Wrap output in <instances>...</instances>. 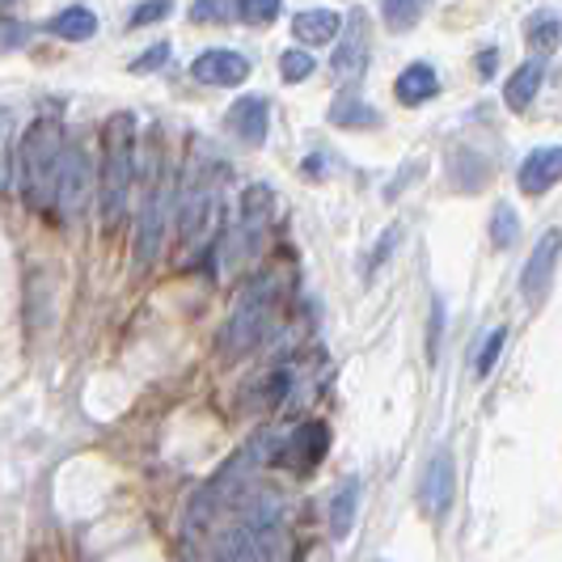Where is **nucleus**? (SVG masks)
<instances>
[{"label": "nucleus", "instance_id": "10", "mask_svg": "<svg viewBox=\"0 0 562 562\" xmlns=\"http://www.w3.org/2000/svg\"><path fill=\"white\" fill-rule=\"evenodd\" d=\"M457 499V465H452L449 452H436L427 465H423L419 479V507L431 520H445Z\"/></svg>", "mask_w": 562, "mask_h": 562}, {"label": "nucleus", "instance_id": "20", "mask_svg": "<svg viewBox=\"0 0 562 562\" xmlns=\"http://www.w3.org/2000/svg\"><path fill=\"white\" fill-rule=\"evenodd\" d=\"M330 123L347 127V132H364V127H381V114L372 111L364 98H356V93H338L335 102H330Z\"/></svg>", "mask_w": 562, "mask_h": 562}, {"label": "nucleus", "instance_id": "9", "mask_svg": "<svg viewBox=\"0 0 562 562\" xmlns=\"http://www.w3.org/2000/svg\"><path fill=\"white\" fill-rule=\"evenodd\" d=\"M89 182H93V169L85 157L81 144H68L64 148V166H59V187H56V212L59 221H77L89 203Z\"/></svg>", "mask_w": 562, "mask_h": 562}, {"label": "nucleus", "instance_id": "5", "mask_svg": "<svg viewBox=\"0 0 562 562\" xmlns=\"http://www.w3.org/2000/svg\"><path fill=\"white\" fill-rule=\"evenodd\" d=\"M169 216H173V169L166 161V144L161 136L148 140V153H144V195H140V225H136V276H144L153 262H157V250L166 241Z\"/></svg>", "mask_w": 562, "mask_h": 562}, {"label": "nucleus", "instance_id": "33", "mask_svg": "<svg viewBox=\"0 0 562 562\" xmlns=\"http://www.w3.org/2000/svg\"><path fill=\"white\" fill-rule=\"evenodd\" d=\"M495 59H499V56H495V47H491V52H482V56H479V77H482V81H486V77L495 72Z\"/></svg>", "mask_w": 562, "mask_h": 562}, {"label": "nucleus", "instance_id": "17", "mask_svg": "<svg viewBox=\"0 0 562 562\" xmlns=\"http://www.w3.org/2000/svg\"><path fill=\"white\" fill-rule=\"evenodd\" d=\"M292 34L301 43H310V47H322V43H335L342 34V18L335 9H305V13L292 18Z\"/></svg>", "mask_w": 562, "mask_h": 562}, {"label": "nucleus", "instance_id": "4", "mask_svg": "<svg viewBox=\"0 0 562 562\" xmlns=\"http://www.w3.org/2000/svg\"><path fill=\"white\" fill-rule=\"evenodd\" d=\"M283 310V276L280 271H258L246 292L237 296V305L228 313L225 335H221V351L228 360H241L250 356L262 338L271 335V326L280 322Z\"/></svg>", "mask_w": 562, "mask_h": 562}, {"label": "nucleus", "instance_id": "27", "mask_svg": "<svg viewBox=\"0 0 562 562\" xmlns=\"http://www.w3.org/2000/svg\"><path fill=\"white\" fill-rule=\"evenodd\" d=\"M169 13H173V4L169 0H144L132 9V18H127V26L140 30V26H153V22H166Z\"/></svg>", "mask_w": 562, "mask_h": 562}, {"label": "nucleus", "instance_id": "22", "mask_svg": "<svg viewBox=\"0 0 562 562\" xmlns=\"http://www.w3.org/2000/svg\"><path fill=\"white\" fill-rule=\"evenodd\" d=\"M525 34H529V43H533L541 56H550V52H559L562 43V18L559 13H533Z\"/></svg>", "mask_w": 562, "mask_h": 562}, {"label": "nucleus", "instance_id": "25", "mask_svg": "<svg viewBox=\"0 0 562 562\" xmlns=\"http://www.w3.org/2000/svg\"><path fill=\"white\" fill-rule=\"evenodd\" d=\"M516 228H520V221H516L512 203H495V216H491V246H495V250H507V246L516 241Z\"/></svg>", "mask_w": 562, "mask_h": 562}, {"label": "nucleus", "instance_id": "32", "mask_svg": "<svg viewBox=\"0 0 562 562\" xmlns=\"http://www.w3.org/2000/svg\"><path fill=\"white\" fill-rule=\"evenodd\" d=\"M30 43V26L22 22H0V47H26Z\"/></svg>", "mask_w": 562, "mask_h": 562}, {"label": "nucleus", "instance_id": "24", "mask_svg": "<svg viewBox=\"0 0 562 562\" xmlns=\"http://www.w3.org/2000/svg\"><path fill=\"white\" fill-rule=\"evenodd\" d=\"M423 0H381V18L394 34H406V30L419 22Z\"/></svg>", "mask_w": 562, "mask_h": 562}, {"label": "nucleus", "instance_id": "23", "mask_svg": "<svg viewBox=\"0 0 562 562\" xmlns=\"http://www.w3.org/2000/svg\"><path fill=\"white\" fill-rule=\"evenodd\" d=\"M246 18V0H195L191 22H237Z\"/></svg>", "mask_w": 562, "mask_h": 562}, {"label": "nucleus", "instance_id": "34", "mask_svg": "<svg viewBox=\"0 0 562 562\" xmlns=\"http://www.w3.org/2000/svg\"><path fill=\"white\" fill-rule=\"evenodd\" d=\"M4 132H9V114H0V187H4Z\"/></svg>", "mask_w": 562, "mask_h": 562}, {"label": "nucleus", "instance_id": "3", "mask_svg": "<svg viewBox=\"0 0 562 562\" xmlns=\"http://www.w3.org/2000/svg\"><path fill=\"white\" fill-rule=\"evenodd\" d=\"M64 127L56 114L34 119L22 136L18 148V191L26 199V207L43 212L56 207V187H59V166H64Z\"/></svg>", "mask_w": 562, "mask_h": 562}, {"label": "nucleus", "instance_id": "29", "mask_svg": "<svg viewBox=\"0 0 562 562\" xmlns=\"http://www.w3.org/2000/svg\"><path fill=\"white\" fill-rule=\"evenodd\" d=\"M280 4L283 0H246V22H254V26L276 22L280 18Z\"/></svg>", "mask_w": 562, "mask_h": 562}, {"label": "nucleus", "instance_id": "21", "mask_svg": "<svg viewBox=\"0 0 562 562\" xmlns=\"http://www.w3.org/2000/svg\"><path fill=\"white\" fill-rule=\"evenodd\" d=\"M356 507H360V479H347L335 491V499H330V537L342 541V537L351 533V525H356Z\"/></svg>", "mask_w": 562, "mask_h": 562}, {"label": "nucleus", "instance_id": "2", "mask_svg": "<svg viewBox=\"0 0 562 562\" xmlns=\"http://www.w3.org/2000/svg\"><path fill=\"white\" fill-rule=\"evenodd\" d=\"M136 182V114L119 111L102 127V173H98V212L102 233H114L127 216V199Z\"/></svg>", "mask_w": 562, "mask_h": 562}, {"label": "nucleus", "instance_id": "28", "mask_svg": "<svg viewBox=\"0 0 562 562\" xmlns=\"http://www.w3.org/2000/svg\"><path fill=\"white\" fill-rule=\"evenodd\" d=\"M504 342H507L504 326H495V330L486 335V342H482V351H479V376H486L491 368L499 364V351H504Z\"/></svg>", "mask_w": 562, "mask_h": 562}, {"label": "nucleus", "instance_id": "6", "mask_svg": "<svg viewBox=\"0 0 562 562\" xmlns=\"http://www.w3.org/2000/svg\"><path fill=\"white\" fill-rule=\"evenodd\" d=\"M221 182H225V166L216 157H207L199 148L187 166V178H182V195L173 203V221H178V241L182 246H199L207 233H212V221L221 212Z\"/></svg>", "mask_w": 562, "mask_h": 562}, {"label": "nucleus", "instance_id": "26", "mask_svg": "<svg viewBox=\"0 0 562 562\" xmlns=\"http://www.w3.org/2000/svg\"><path fill=\"white\" fill-rule=\"evenodd\" d=\"M313 68H317V64H313L310 52H283V56H280V77H283V81H288V85L310 81V77H313Z\"/></svg>", "mask_w": 562, "mask_h": 562}, {"label": "nucleus", "instance_id": "14", "mask_svg": "<svg viewBox=\"0 0 562 562\" xmlns=\"http://www.w3.org/2000/svg\"><path fill=\"white\" fill-rule=\"evenodd\" d=\"M554 182H562V144H550V148H533L525 157V166L516 173V187L525 195H546Z\"/></svg>", "mask_w": 562, "mask_h": 562}, {"label": "nucleus", "instance_id": "18", "mask_svg": "<svg viewBox=\"0 0 562 562\" xmlns=\"http://www.w3.org/2000/svg\"><path fill=\"white\" fill-rule=\"evenodd\" d=\"M541 81H546V64H541V59H525V64L512 72V81L504 85L507 111H525V106H529V102L537 98Z\"/></svg>", "mask_w": 562, "mask_h": 562}, {"label": "nucleus", "instance_id": "1", "mask_svg": "<svg viewBox=\"0 0 562 562\" xmlns=\"http://www.w3.org/2000/svg\"><path fill=\"white\" fill-rule=\"evenodd\" d=\"M271 449H276V436L271 431H258L250 445H241L212 479L199 486L191 507H187V525H182L187 546H195L199 537H207V529L225 516L228 507H237V499L258 482V470L271 461Z\"/></svg>", "mask_w": 562, "mask_h": 562}, {"label": "nucleus", "instance_id": "35", "mask_svg": "<svg viewBox=\"0 0 562 562\" xmlns=\"http://www.w3.org/2000/svg\"><path fill=\"white\" fill-rule=\"evenodd\" d=\"M13 4H22V0H0V9H13Z\"/></svg>", "mask_w": 562, "mask_h": 562}, {"label": "nucleus", "instance_id": "30", "mask_svg": "<svg viewBox=\"0 0 562 562\" xmlns=\"http://www.w3.org/2000/svg\"><path fill=\"white\" fill-rule=\"evenodd\" d=\"M166 59H169V43H157V47H148L144 56L132 59V72H136V77H144V72H157Z\"/></svg>", "mask_w": 562, "mask_h": 562}, {"label": "nucleus", "instance_id": "11", "mask_svg": "<svg viewBox=\"0 0 562 562\" xmlns=\"http://www.w3.org/2000/svg\"><path fill=\"white\" fill-rule=\"evenodd\" d=\"M559 250H562V228L541 233V241L533 246L525 271H520V296H525L529 305H541V301H546V292H550V283H554V267H559Z\"/></svg>", "mask_w": 562, "mask_h": 562}, {"label": "nucleus", "instance_id": "16", "mask_svg": "<svg viewBox=\"0 0 562 562\" xmlns=\"http://www.w3.org/2000/svg\"><path fill=\"white\" fill-rule=\"evenodd\" d=\"M394 93L402 106H423V102H431L440 93V77H436L431 64H411V68H402V77L394 81Z\"/></svg>", "mask_w": 562, "mask_h": 562}, {"label": "nucleus", "instance_id": "12", "mask_svg": "<svg viewBox=\"0 0 562 562\" xmlns=\"http://www.w3.org/2000/svg\"><path fill=\"white\" fill-rule=\"evenodd\" d=\"M228 132L246 148H262L267 144V132H271V102L262 93H246L228 106Z\"/></svg>", "mask_w": 562, "mask_h": 562}, {"label": "nucleus", "instance_id": "7", "mask_svg": "<svg viewBox=\"0 0 562 562\" xmlns=\"http://www.w3.org/2000/svg\"><path fill=\"white\" fill-rule=\"evenodd\" d=\"M271 216H276V195L271 187L254 182L241 195V207H237V221L225 237V267L228 271H241L246 262H254V254L262 250L267 241V228H271Z\"/></svg>", "mask_w": 562, "mask_h": 562}, {"label": "nucleus", "instance_id": "19", "mask_svg": "<svg viewBox=\"0 0 562 562\" xmlns=\"http://www.w3.org/2000/svg\"><path fill=\"white\" fill-rule=\"evenodd\" d=\"M47 34H56L64 43H85V38L98 34V18H93V9L72 4V9H59L56 18L47 22Z\"/></svg>", "mask_w": 562, "mask_h": 562}, {"label": "nucleus", "instance_id": "31", "mask_svg": "<svg viewBox=\"0 0 562 562\" xmlns=\"http://www.w3.org/2000/svg\"><path fill=\"white\" fill-rule=\"evenodd\" d=\"M397 237H402V228H397V225H394V228H385V237L376 241V254L368 258V276H372V271H376V267H381V262L390 258V250L397 246Z\"/></svg>", "mask_w": 562, "mask_h": 562}, {"label": "nucleus", "instance_id": "8", "mask_svg": "<svg viewBox=\"0 0 562 562\" xmlns=\"http://www.w3.org/2000/svg\"><path fill=\"white\" fill-rule=\"evenodd\" d=\"M326 449H330V427L322 419H305V423H296L280 445H276V461L288 465L292 474H310V470L322 465Z\"/></svg>", "mask_w": 562, "mask_h": 562}, {"label": "nucleus", "instance_id": "13", "mask_svg": "<svg viewBox=\"0 0 562 562\" xmlns=\"http://www.w3.org/2000/svg\"><path fill=\"white\" fill-rule=\"evenodd\" d=\"M364 64H368V18H364V9H351V18H347V34L338 38L330 68H335L338 81H360Z\"/></svg>", "mask_w": 562, "mask_h": 562}, {"label": "nucleus", "instance_id": "15", "mask_svg": "<svg viewBox=\"0 0 562 562\" xmlns=\"http://www.w3.org/2000/svg\"><path fill=\"white\" fill-rule=\"evenodd\" d=\"M191 72H195V81H203V85H241L250 77V59L241 56V52L216 47V52H203V56L191 64Z\"/></svg>", "mask_w": 562, "mask_h": 562}]
</instances>
